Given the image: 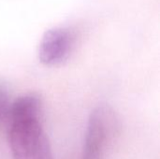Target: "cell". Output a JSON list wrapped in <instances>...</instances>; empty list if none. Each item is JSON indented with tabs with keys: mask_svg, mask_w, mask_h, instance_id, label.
<instances>
[{
	"mask_svg": "<svg viewBox=\"0 0 160 159\" xmlns=\"http://www.w3.org/2000/svg\"><path fill=\"white\" fill-rule=\"evenodd\" d=\"M41 102L35 95L16 98L8 112V142L13 159H53L43 129Z\"/></svg>",
	"mask_w": 160,
	"mask_h": 159,
	"instance_id": "1",
	"label": "cell"
},
{
	"mask_svg": "<svg viewBox=\"0 0 160 159\" xmlns=\"http://www.w3.org/2000/svg\"><path fill=\"white\" fill-rule=\"evenodd\" d=\"M118 129L119 122L114 111L107 105L97 107L88 119L82 159H105L107 148Z\"/></svg>",
	"mask_w": 160,
	"mask_h": 159,
	"instance_id": "2",
	"label": "cell"
},
{
	"mask_svg": "<svg viewBox=\"0 0 160 159\" xmlns=\"http://www.w3.org/2000/svg\"><path fill=\"white\" fill-rule=\"evenodd\" d=\"M73 46V36L65 27L47 30L39 42L38 55L46 66H56L68 59Z\"/></svg>",
	"mask_w": 160,
	"mask_h": 159,
	"instance_id": "3",
	"label": "cell"
},
{
	"mask_svg": "<svg viewBox=\"0 0 160 159\" xmlns=\"http://www.w3.org/2000/svg\"><path fill=\"white\" fill-rule=\"evenodd\" d=\"M9 105L8 88L4 82H0V123L7 117Z\"/></svg>",
	"mask_w": 160,
	"mask_h": 159,
	"instance_id": "4",
	"label": "cell"
}]
</instances>
